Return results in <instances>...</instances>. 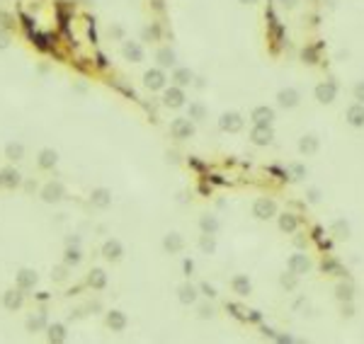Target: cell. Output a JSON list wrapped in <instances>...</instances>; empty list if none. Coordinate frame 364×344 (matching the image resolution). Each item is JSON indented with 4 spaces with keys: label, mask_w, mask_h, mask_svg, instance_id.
Returning a JSON list of instances; mask_svg holds the SVG:
<instances>
[{
    "label": "cell",
    "mask_w": 364,
    "mask_h": 344,
    "mask_svg": "<svg viewBox=\"0 0 364 344\" xmlns=\"http://www.w3.org/2000/svg\"><path fill=\"white\" fill-rule=\"evenodd\" d=\"M170 133H173V138H177V141L192 138V136H194V122H192L189 117H177V119H173V124H170Z\"/></svg>",
    "instance_id": "6da1fadb"
},
{
    "label": "cell",
    "mask_w": 364,
    "mask_h": 344,
    "mask_svg": "<svg viewBox=\"0 0 364 344\" xmlns=\"http://www.w3.org/2000/svg\"><path fill=\"white\" fill-rule=\"evenodd\" d=\"M253 216L257 221H270V218H275L277 216V204L272 199H267V197H260V199H255L253 204Z\"/></svg>",
    "instance_id": "7a4b0ae2"
},
{
    "label": "cell",
    "mask_w": 364,
    "mask_h": 344,
    "mask_svg": "<svg viewBox=\"0 0 364 344\" xmlns=\"http://www.w3.org/2000/svg\"><path fill=\"white\" fill-rule=\"evenodd\" d=\"M243 124H245V119H243L238 111H223L219 119V129L226 133H238L243 129Z\"/></svg>",
    "instance_id": "3957f363"
},
{
    "label": "cell",
    "mask_w": 364,
    "mask_h": 344,
    "mask_svg": "<svg viewBox=\"0 0 364 344\" xmlns=\"http://www.w3.org/2000/svg\"><path fill=\"white\" fill-rule=\"evenodd\" d=\"M313 95H316V100H318L320 104H330V102H335V97H338V85H335L333 80H325V83L316 85Z\"/></svg>",
    "instance_id": "277c9868"
},
{
    "label": "cell",
    "mask_w": 364,
    "mask_h": 344,
    "mask_svg": "<svg viewBox=\"0 0 364 344\" xmlns=\"http://www.w3.org/2000/svg\"><path fill=\"white\" fill-rule=\"evenodd\" d=\"M185 90L180 88V85H173V88H168L163 92V104L170 107V109H180V107H185Z\"/></svg>",
    "instance_id": "5b68a950"
},
{
    "label": "cell",
    "mask_w": 364,
    "mask_h": 344,
    "mask_svg": "<svg viewBox=\"0 0 364 344\" xmlns=\"http://www.w3.org/2000/svg\"><path fill=\"white\" fill-rule=\"evenodd\" d=\"M299 102H301V95H299L296 88H282L277 92V104L282 109H294V107H299Z\"/></svg>",
    "instance_id": "8992f818"
},
{
    "label": "cell",
    "mask_w": 364,
    "mask_h": 344,
    "mask_svg": "<svg viewBox=\"0 0 364 344\" xmlns=\"http://www.w3.org/2000/svg\"><path fill=\"white\" fill-rule=\"evenodd\" d=\"M277 119V114L272 107H267V104H260V107H255L250 111V122L253 124H260V126H272Z\"/></svg>",
    "instance_id": "52a82bcc"
},
{
    "label": "cell",
    "mask_w": 364,
    "mask_h": 344,
    "mask_svg": "<svg viewBox=\"0 0 364 344\" xmlns=\"http://www.w3.org/2000/svg\"><path fill=\"white\" fill-rule=\"evenodd\" d=\"M287 269L294 272L296 277H301V274H306L311 269V259L306 257V252H294V255L287 259Z\"/></svg>",
    "instance_id": "ba28073f"
},
{
    "label": "cell",
    "mask_w": 364,
    "mask_h": 344,
    "mask_svg": "<svg viewBox=\"0 0 364 344\" xmlns=\"http://www.w3.org/2000/svg\"><path fill=\"white\" fill-rule=\"evenodd\" d=\"M250 141H253L255 145H270L272 141H275V131H272V126H260V124H253Z\"/></svg>",
    "instance_id": "9c48e42d"
},
{
    "label": "cell",
    "mask_w": 364,
    "mask_h": 344,
    "mask_svg": "<svg viewBox=\"0 0 364 344\" xmlns=\"http://www.w3.org/2000/svg\"><path fill=\"white\" fill-rule=\"evenodd\" d=\"M345 119H347V124H350L352 129H364V104L362 102L350 104L347 111H345Z\"/></svg>",
    "instance_id": "30bf717a"
},
{
    "label": "cell",
    "mask_w": 364,
    "mask_h": 344,
    "mask_svg": "<svg viewBox=\"0 0 364 344\" xmlns=\"http://www.w3.org/2000/svg\"><path fill=\"white\" fill-rule=\"evenodd\" d=\"M166 73L160 70V68H151V70H146L144 75V85L148 90H163L166 88Z\"/></svg>",
    "instance_id": "8fae6325"
},
{
    "label": "cell",
    "mask_w": 364,
    "mask_h": 344,
    "mask_svg": "<svg viewBox=\"0 0 364 344\" xmlns=\"http://www.w3.org/2000/svg\"><path fill=\"white\" fill-rule=\"evenodd\" d=\"M63 184L61 182H49L44 189H42V199L46 201V204H56V201L63 199Z\"/></svg>",
    "instance_id": "7c38bea8"
},
{
    "label": "cell",
    "mask_w": 364,
    "mask_h": 344,
    "mask_svg": "<svg viewBox=\"0 0 364 344\" xmlns=\"http://www.w3.org/2000/svg\"><path fill=\"white\" fill-rule=\"evenodd\" d=\"M90 204H92L95 209H107V206L112 204V192L107 187L92 189V194H90Z\"/></svg>",
    "instance_id": "4fadbf2b"
},
{
    "label": "cell",
    "mask_w": 364,
    "mask_h": 344,
    "mask_svg": "<svg viewBox=\"0 0 364 344\" xmlns=\"http://www.w3.org/2000/svg\"><path fill=\"white\" fill-rule=\"evenodd\" d=\"M231 289L233 293H238V296H250L253 293V281L248 279V274H236L231 279Z\"/></svg>",
    "instance_id": "5bb4252c"
},
{
    "label": "cell",
    "mask_w": 364,
    "mask_h": 344,
    "mask_svg": "<svg viewBox=\"0 0 364 344\" xmlns=\"http://www.w3.org/2000/svg\"><path fill=\"white\" fill-rule=\"evenodd\" d=\"M37 281H39V277H37V272L34 269H20L17 272V289L20 291H29L37 286Z\"/></svg>",
    "instance_id": "9a60e30c"
},
{
    "label": "cell",
    "mask_w": 364,
    "mask_h": 344,
    "mask_svg": "<svg viewBox=\"0 0 364 344\" xmlns=\"http://www.w3.org/2000/svg\"><path fill=\"white\" fill-rule=\"evenodd\" d=\"M197 296H199V289L194 286V284H182L180 289H177V298H180V303L182 305H192V303H197Z\"/></svg>",
    "instance_id": "2e32d148"
},
{
    "label": "cell",
    "mask_w": 364,
    "mask_h": 344,
    "mask_svg": "<svg viewBox=\"0 0 364 344\" xmlns=\"http://www.w3.org/2000/svg\"><path fill=\"white\" fill-rule=\"evenodd\" d=\"M121 54H124L126 61H131V63H141V61H144V49H141V44H136V42H124Z\"/></svg>",
    "instance_id": "e0dca14e"
},
{
    "label": "cell",
    "mask_w": 364,
    "mask_h": 344,
    "mask_svg": "<svg viewBox=\"0 0 364 344\" xmlns=\"http://www.w3.org/2000/svg\"><path fill=\"white\" fill-rule=\"evenodd\" d=\"M121 255H124V245L119 240H107V243L102 245V257L105 259L117 262V259H121Z\"/></svg>",
    "instance_id": "ac0fdd59"
},
{
    "label": "cell",
    "mask_w": 364,
    "mask_h": 344,
    "mask_svg": "<svg viewBox=\"0 0 364 344\" xmlns=\"http://www.w3.org/2000/svg\"><path fill=\"white\" fill-rule=\"evenodd\" d=\"M126 325H129V320H126V315L121 311H110L107 313V327H110L112 332H124L126 330Z\"/></svg>",
    "instance_id": "d6986e66"
},
{
    "label": "cell",
    "mask_w": 364,
    "mask_h": 344,
    "mask_svg": "<svg viewBox=\"0 0 364 344\" xmlns=\"http://www.w3.org/2000/svg\"><path fill=\"white\" fill-rule=\"evenodd\" d=\"M318 145H320L318 138H316L313 133H306V136L299 138V153H301V156H313V153L318 150Z\"/></svg>",
    "instance_id": "ffe728a7"
},
{
    "label": "cell",
    "mask_w": 364,
    "mask_h": 344,
    "mask_svg": "<svg viewBox=\"0 0 364 344\" xmlns=\"http://www.w3.org/2000/svg\"><path fill=\"white\" fill-rule=\"evenodd\" d=\"M185 247V238L180 233H168L166 238H163V250L166 252H170V255H175V252H180Z\"/></svg>",
    "instance_id": "44dd1931"
},
{
    "label": "cell",
    "mask_w": 364,
    "mask_h": 344,
    "mask_svg": "<svg viewBox=\"0 0 364 344\" xmlns=\"http://www.w3.org/2000/svg\"><path fill=\"white\" fill-rule=\"evenodd\" d=\"M199 228H202V233L216 235L221 228V221L216 216H211V213H202V216H199Z\"/></svg>",
    "instance_id": "7402d4cb"
},
{
    "label": "cell",
    "mask_w": 364,
    "mask_h": 344,
    "mask_svg": "<svg viewBox=\"0 0 364 344\" xmlns=\"http://www.w3.org/2000/svg\"><path fill=\"white\" fill-rule=\"evenodd\" d=\"M173 80H175V85H180V88H187V85L194 83V73H192L189 68L175 66V70H173Z\"/></svg>",
    "instance_id": "603a6c76"
},
{
    "label": "cell",
    "mask_w": 364,
    "mask_h": 344,
    "mask_svg": "<svg viewBox=\"0 0 364 344\" xmlns=\"http://www.w3.org/2000/svg\"><path fill=\"white\" fill-rule=\"evenodd\" d=\"M46 337H49V342L54 344H61L66 342V327L61 325V322H54V325H46Z\"/></svg>",
    "instance_id": "cb8c5ba5"
},
{
    "label": "cell",
    "mask_w": 364,
    "mask_h": 344,
    "mask_svg": "<svg viewBox=\"0 0 364 344\" xmlns=\"http://www.w3.org/2000/svg\"><path fill=\"white\" fill-rule=\"evenodd\" d=\"M155 58H158L160 68H175L177 66V56H175V51H173L170 46H163V49L155 54Z\"/></svg>",
    "instance_id": "d4e9b609"
},
{
    "label": "cell",
    "mask_w": 364,
    "mask_h": 344,
    "mask_svg": "<svg viewBox=\"0 0 364 344\" xmlns=\"http://www.w3.org/2000/svg\"><path fill=\"white\" fill-rule=\"evenodd\" d=\"M207 114H209V109H207V104H204V102H189L187 117L192 119V122H204V119H207Z\"/></svg>",
    "instance_id": "484cf974"
},
{
    "label": "cell",
    "mask_w": 364,
    "mask_h": 344,
    "mask_svg": "<svg viewBox=\"0 0 364 344\" xmlns=\"http://www.w3.org/2000/svg\"><path fill=\"white\" fill-rule=\"evenodd\" d=\"M3 305H5L8 311H17V308L22 305V293H20V289L5 291V293H3Z\"/></svg>",
    "instance_id": "4316f807"
},
{
    "label": "cell",
    "mask_w": 364,
    "mask_h": 344,
    "mask_svg": "<svg viewBox=\"0 0 364 344\" xmlns=\"http://www.w3.org/2000/svg\"><path fill=\"white\" fill-rule=\"evenodd\" d=\"M296 228H299V218L294 213H282L279 216V231L282 233H296Z\"/></svg>",
    "instance_id": "83f0119b"
},
{
    "label": "cell",
    "mask_w": 364,
    "mask_h": 344,
    "mask_svg": "<svg viewBox=\"0 0 364 344\" xmlns=\"http://www.w3.org/2000/svg\"><path fill=\"white\" fill-rule=\"evenodd\" d=\"M335 298L340 300V303H345V300H352L354 298V286L350 284V281H342V284H338V286H335Z\"/></svg>",
    "instance_id": "f1b7e54d"
},
{
    "label": "cell",
    "mask_w": 364,
    "mask_h": 344,
    "mask_svg": "<svg viewBox=\"0 0 364 344\" xmlns=\"http://www.w3.org/2000/svg\"><path fill=\"white\" fill-rule=\"evenodd\" d=\"M88 284L92 286V289L102 291L105 286H107V274H105L102 269H92V272L88 274Z\"/></svg>",
    "instance_id": "f546056e"
},
{
    "label": "cell",
    "mask_w": 364,
    "mask_h": 344,
    "mask_svg": "<svg viewBox=\"0 0 364 344\" xmlns=\"http://www.w3.org/2000/svg\"><path fill=\"white\" fill-rule=\"evenodd\" d=\"M80 259H83V252L78 250V245H68L66 252H63V264L76 266V264H80Z\"/></svg>",
    "instance_id": "4dcf8cb0"
},
{
    "label": "cell",
    "mask_w": 364,
    "mask_h": 344,
    "mask_svg": "<svg viewBox=\"0 0 364 344\" xmlns=\"http://www.w3.org/2000/svg\"><path fill=\"white\" fill-rule=\"evenodd\" d=\"M56 163H58V153H56L54 148H44V150L39 153V167L49 170V167H54Z\"/></svg>",
    "instance_id": "1f68e13d"
},
{
    "label": "cell",
    "mask_w": 364,
    "mask_h": 344,
    "mask_svg": "<svg viewBox=\"0 0 364 344\" xmlns=\"http://www.w3.org/2000/svg\"><path fill=\"white\" fill-rule=\"evenodd\" d=\"M49 320H46V313H37L32 318H27V330L29 332H39V330H44Z\"/></svg>",
    "instance_id": "d6a6232c"
},
{
    "label": "cell",
    "mask_w": 364,
    "mask_h": 344,
    "mask_svg": "<svg viewBox=\"0 0 364 344\" xmlns=\"http://www.w3.org/2000/svg\"><path fill=\"white\" fill-rule=\"evenodd\" d=\"M199 247H202L204 255H214V252H216V240H214V235L211 233L202 235V238H199Z\"/></svg>",
    "instance_id": "836d02e7"
},
{
    "label": "cell",
    "mask_w": 364,
    "mask_h": 344,
    "mask_svg": "<svg viewBox=\"0 0 364 344\" xmlns=\"http://www.w3.org/2000/svg\"><path fill=\"white\" fill-rule=\"evenodd\" d=\"M333 233H335V238H340V240H347V238H350V223L345 221V218H338V221L333 223Z\"/></svg>",
    "instance_id": "e575fe53"
},
{
    "label": "cell",
    "mask_w": 364,
    "mask_h": 344,
    "mask_svg": "<svg viewBox=\"0 0 364 344\" xmlns=\"http://www.w3.org/2000/svg\"><path fill=\"white\" fill-rule=\"evenodd\" d=\"M3 184H8V187H20V184H22L20 172H17V170H5V172H3Z\"/></svg>",
    "instance_id": "d590c367"
},
{
    "label": "cell",
    "mask_w": 364,
    "mask_h": 344,
    "mask_svg": "<svg viewBox=\"0 0 364 344\" xmlns=\"http://www.w3.org/2000/svg\"><path fill=\"white\" fill-rule=\"evenodd\" d=\"M5 156L10 158V160H22L24 145L22 143H8V145H5Z\"/></svg>",
    "instance_id": "8d00e7d4"
},
{
    "label": "cell",
    "mask_w": 364,
    "mask_h": 344,
    "mask_svg": "<svg viewBox=\"0 0 364 344\" xmlns=\"http://www.w3.org/2000/svg\"><path fill=\"white\" fill-rule=\"evenodd\" d=\"M279 284H282V289L294 291V289H296V274H294V272H289V274H282V277H279Z\"/></svg>",
    "instance_id": "74e56055"
},
{
    "label": "cell",
    "mask_w": 364,
    "mask_h": 344,
    "mask_svg": "<svg viewBox=\"0 0 364 344\" xmlns=\"http://www.w3.org/2000/svg\"><path fill=\"white\" fill-rule=\"evenodd\" d=\"M289 175H291V179H304L306 177V167L299 165V163H291L289 165Z\"/></svg>",
    "instance_id": "f35d334b"
},
{
    "label": "cell",
    "mask_w": 364,
    "mask_h": 344,
    "mask_svg": "<svg viewBox=\"0 0 364 344\" xmlns=\"http://www.w3.org/2000/svg\"><path fill=\"white\" fill-rule=\"evenodd\" d=\"M199 291H202L207 298H216V296H219V293H216V289L211 286L209 281H202V284H199Z\"/></svg>",
    "instance_id": "ab89813d"
},
{
    "label": "cell",
    "mask_w": 364,
    "mask_h": 344,
    "mask_svg": "<svg viewBox=\"0 0 364 344\" xmlns=\"http://www.w3.org/2000/svg\"><path fill=\"white\" fill-rule=\"evenodd\" d=\"M352 95H354V100L362 102V104H364V80H357V83H354Z\"/></svg>",
    "instance_id": "60d3db41"
},
{
    "label": "cell",
    "mask_w": 364,
    "mask_h": 344,
    "mask_svg": "<svg viewBox=\"0 0 364 344\" xmlns=\"http://www.w3.org/2000/svg\"><path fill=\"white\" fill-rule=\"evenodd\" d=\"M306 199H309L311 204H318V201H320V189L318 187H309V192H306Z\"/></svg>",
    "instance_id": "b9f144b4"
},
{
    "label": "cell",
    "mask_w": 364,
    "mask_h": 344,
    "mask_svg": "<svg viewBox=\"0 0 364 344\" xmlns=\"http://www.w3.org/2000/svg\"><path fill=\"white\" fill-rule=\"evenodd\" d=\"M51 277H54L56 281H63V279H66V264H61V266H54V272H51Z\"/></svg>",
    "instance_id": "7bdbcfd3"
},
{
    "label": "cell",
    "mask_w": 364,
    "mask_h": 344,
    "mask_svg": "<svg viewBox=\"0 0 364 344\" xmlns=\"http://www.w3.org/2000/svg\"><path fill=\"white\" fill-rule=\"evenodd\" d=\"M352 315H354L352 300H345V303H342V318H352Z\"/></svg>",
    "instance_id": "ee69618b"
},
{
    "label": "cell",
    "mask_w": 364,
    "mask_h": 344,
    "mask_svg": "<svg viewBox=\"0 0 364 344\" xmlns=\"http://www.w3.org/2000/svg\"><path fill=\"white\" fill-rule=\"evenodd\" d=\"M211 315H214V308H211L209 303H204V305L199 308V318H202V320H207V318H211Z\"/></svg>",
    "instance_id": "f6af8a7d"
},
{
    "label": "cell",
    "mask_w": 364,
    "mask_h": 344,
    "mask_svg": "<svg viewBox=\"0 0 364 344\" xmlns=\"http://www.w3.org/2000/svg\"><path fill=\"white\" fill-rule=\"evenodd\" d=\"M304 58H306L309 63H316V61H318V56H316V49H306V51H304Z\"/></svg>",
    "instance_id": "bcb514c9"
},
{
    "label": "cell",
    "mask_w": 364,
    "mask_h": 344,
    "mask_svg": "<svg viewBox=\"0 0 364 344\" xmlns=\"http://www.w3.org/2000/svg\"><path fill=\"white\" fill-rule=\"evenodd\" d=\"M296 3L299 0H279V5H282V8H287V10H294V8H296Z\"/></svg>",
    "instance_id": "7dc6e473"
},
{
    "label": "cell",
    "mask_w": 364,
    "mask_h": 344,
    "mask_svg": "<svg viewBox=\"0 0 364 344\" xmlns=\"http://www.w3.org/2000/svg\"><path fill=\"white\" fill-rule=\"evenodd\" d=\"M182 269H185V274H192V272H194V262H192V259H185V262H182Z\"/></svg>",
    "instance_id": "c3c4849f"
},
{
    "label": "cell",
    "mask_w": 364,
    "mask_h": 344,
    "mask_svg": "<svg viewBox=\"0 0 364 344\" xmlns=\"http://www.w3.org/2000/svg\"><path fill=\"white\" fill-rule=\"evenodd\" d=\"M323 272H338V262H323Z\"/></svg>",
    "instance_id": "681fc988"
},
{
    "label": "cell",
    "mask_w": 364,
    "mask_h": 344,
    "mask_svg": "<svg viewBox=\"0 0 364 344\" xmlns=\"http://www.w3.org/2000/svg\"><path fill=\"white\" fill-rule=\"evenodd\" d=\"M144 36H146V39H151V36H158V29H155V27H146V29H144Z\"/></svg>",
    "instance_id": "f907efd6"
},
{
    "label": "cell",
    "mask_w": 364,
    "mask_h": 344,
    "mask_svg": "<svg viewBox=\"0 0 364 344\" xmlns=\"http://www.w3.org/2000/svg\"><path fill=\"white\" fill-rule=\"evenodd\" d=\"M10 44V39H8V34L5 32H0V49H5V46Z\"/></svg>",
    "instance_id": "816d5d0a"
},
{
    "label": "cell",
    "mask_w": 364,
    "mask_h": 344,
    "mask_svg": "<svg viewBox=\"0 0 364 344\" xmlns=\"http://www.w3.org/2000/svg\"><path fill=\"white\" fill-rule=\"evenodd\" d=\"M250 320H255V322L260 320V311H250Z\"/></svg>",
    "instance_id": "f5cc1de1"
},
{
    "label": "cell",
    "mask_w": 364,
    "mask_h": 344,
    "mask_svg": "<svg viewBox=\"0 0 364 344\" xmlns=\"http://www.w3.org/2000/svg\"><path fill=\"white\" fill-rule=\"evenodd\" d=\"M241 5H255V3H260V0H238Z\"/></svg>",
    "instance_id": "db71d44e"
},
{
    "label": "cell",
    "mask_w": 364,
    "mask_h": 344,
    "mask_svg": "<svg viewBox=\"0 0 364 344\" xmlns=\"http://www.w3.org/2000/svg\"><path fill=\"white\" fill-rule=\"evenodd\" d=\"M0 184H3V175H0Z\"/></svg>",
    "instance_id": "11a10c76"
}]
</instances>
